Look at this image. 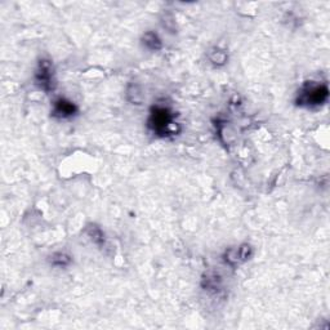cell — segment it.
<instances>
[{"label": "cell", "mask_w": 330, "mask_h": 330, "mask_svg": "<svg viewBox=\"0 0 330 330\" xmlns=\"http://www.w3.org/2000/svg\"><path fill=\"white\" fill-rule=\"evenodd\" d=\"M329 91L325 84H306L298 93L297 103L299 106H321L327 101Z\"/></svg>", "instance_id": "obj_2"}, {"label": "cell", "mask_w": 330, "mask_h": 330, "mask_svg": "<svg viewBox=\"0 0 330 330\" xmlns=\"http://www.w3.org/2000/svg\"><path fill=\"white\" fill-rule=\"evenodd\" d=\"M143 44L144 47L150 50H159L161 48V39L159 38V35L154 31H147L143 35Z\"/></svg>", "instance_id": "obj_6"}, {"label": "cell", "mask_w": 330, "mask_h": 330, "mask_svg": "<svg viewBox=\"0 0 330 330\" xmlns=\"http://www.w3.org/2000/svg\"><path fill=\"white\" fill-rule=\"evenodd\" d=\"M50 263L56 267H67L71 263V257L69 254H66V253L58 252L52 255Z\"/></svg>", "instance_id": "obj_7"}, {"label": "cell", "mask_w": 330, "mask_h": 330, "mask_svg": "<svg viewBox=\"0 0 330 330\" xmlns=\"http://www.w3.org/2000/svg\"><path fill=\"white\" fill-rule=\"evenodd\" d=\"M252 254V248L248 244L242 245L239 249H230L226 253V262L230 264H237L247 261Z\"/></svg>", "instance_id": "obj_5"}, {"label": "cell", "mask_w": 330, "mask_h": 330, "mask_svg": "<svg viewBox=\"0 0 330 330\" xmlns=\"http://www.w3.org/2000/svg\"><path fill=\"white\" fill-rule=\"evenodd\" d=\"M131 96H133V97H134L132 102H134V103H139V102H141L142 95H141V91H139V89H138V86L134 85L132 89L131 88L128 89V98L131 97Z\"/></svg>", "instance_id": "obj_10"}, {"label": "cell", "mask_w": 330, "mask_h": 330, "mask_svg": "<svg viewBox=\"0 0 330 330\" xmlns=\"http://www.w3.org/2000/svg\"><path fill=\"white\" fill-rule=\"evenodd\" d=\"M148 127L159 137H167L175 131L174 114L168 107L155 106L148 117Z\"/></svg>", "instance_id": "obj_1"}, {"label": "cell", "mask_w": 330, "mask_h": 330, "mask_svg": "<svg viewBox=\"0 0 330 330\" xmlns=\"http://www.w3.org/2000/svg\"><path fill=\"white\" fill-rule=\"evenodd\" d=\"M86 233L92 239V242H95L96 244H103L105 243V235L97 226H91V227L86 228Z\"/></svg>", "instance_id": "obj_8"}, {"label": "cell", "mask_w": 330, "mask_h": 330, "mask_svg": "<svg viewBox=\"0 0 330 330\" xmlns=\"http://www.w3.org/2000/svg\"><path fill=\"white\" fill-rule=\"evenodd\" d=\"M209 58H211V61L213 62L214 65H223L227 61V54H226L225 50L214 49L213 52H211V54H209Z\"/></svg>", "instance_id": "obj_9"}, {"label": "cell", "mask_w": 330, "mask_h": 330, "mask_svg": "<svg viewBox=\"0 0 330 330\" xmlns=\"http://www.w3.org/2000/svg\"><path fill=\"white\" fill-rule=\"evenodd\" d=\"M35 81L43 91H52L53 86H54V80H53V70L50 61L42 59L39 62V66H38L35 74Z\"/></svg>", "instance_id": "obj_3"}, {"label": "cell", "mask_w": 330, "mask_h": 330, "mask_svg": "<svg viewBox=\"0 0 330 330\" xmlns=\"http://www.w3.org/2000/svg\"><path fill=\"white\" fill-rule=\"evenodd\" d=\"M78 107L74 102L66 100V98H58L54 101L52 108V115L54 117H59V119H67L76 114Z\"/></svg>", "instance_id": "obj_4"}]
</instances>
